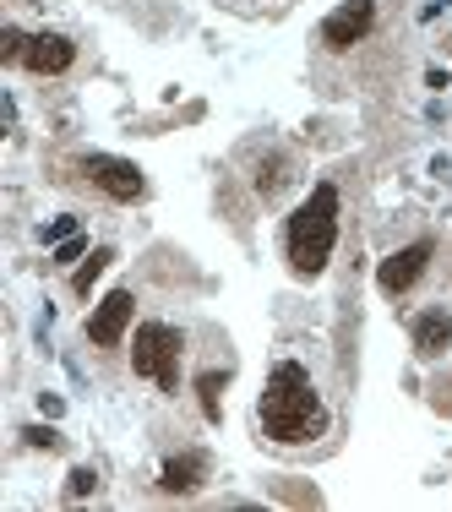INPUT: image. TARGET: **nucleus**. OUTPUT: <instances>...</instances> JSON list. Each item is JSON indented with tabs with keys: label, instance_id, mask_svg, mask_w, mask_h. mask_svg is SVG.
Returning <instances> with one entry per match:
<instances>
[{
	"label": "nucleus",
	"instance_id": "3",
	"mask_svg": "<svg viewBox=\"0 0 452 512\" xmlns=\"http://www.w3.org/2000/svg\"><path fill=\"white\" fill-rule=\"evenodd\" d=\"M180 349H186L180 327L142 322L137 338H131V371L148 376V382H158L164 393H180Z\"/></svg>",
	"mask_w": 452,
	"mask_h": 512
},
{
	"label": "nucleus",
	"instance_id": "9",
	"mask_svg": "<svg viewBox=\"0 0 452 512\" xmlns=\"http://www.w3.org/2000/svg\"><path fill=\"white\" fill-rule=\"evenodd\" d=\"M409 333H414V349H420L425 360L447 355V349H452V311H420Z\"/></svg>",
	"mask_w": 452,
	"mask_h": 512
},
{
	"label": "nucleus",
	"instance_id": "15",
	"mask_svg": "<svg viewBox=\"0 0 452 512\" xmlns=\"http://www.w3.org/2000/svg\"><path fill=\"white\" fill-rule=\"evenodd\" d=\"M284 180H289V175H284V158H273V164H267L262 175H256V186H262V197H273V191L284 186Z\"/></svg>",
	"mask_w": 452,
	"mask_h": 512
},
{
	"label": "nucleus",
	"instance_id": "11",
	"mask_svg": "<svg viewBox=\"0 0 452 512\" xmlns=\"http://www.w3.org/2000/svg\"><path fill=\"white\" fill-rule=\"evenodd\" d=\"M109 262H115V251H109V246L88 251V262L77 267V278H71V289H77V295H88V289H93V284H99V278H104V267H109Z\"/></svg>",
	"mask_w": 452,
	"mask_h": 512
},
{
	"label": "nucleus",
	"instance_id": "1",
	"mask_svg": "<svg viewBox=\"0 0 452 512\" xmlns=\"http://www.w3.org/2000/svg\"><path fill=\"white\" fill-rule=\"evenodd\" d=\"M262 431L284 447H300V442H316L327 431V409L316 398L311 376H305L300 360H278L267 371V387H262Z\"/></svg>",
	"mask_w": 452,
	"mask_h": 512
},
{
	"label": "nucleus",
	"instance_id": "17",
	"mask_svg": "<svg viewBox=\"0 0 452 512\" xmlns=\"http://www.w3.org/2000/svg\"><path fill=\"white\" fill-rule=\"evenodd\" d=\"M28 447H44V453H50V447H60V431H50V425H28Z\"/></svg>",
	"mask_w": 452,
	"mask_h": 512
},
{
	"label": "nucleus",
	"instance_id": "10",
	"mask_svg": "<svg viewBox=\"0 0 452 512\" xmlns=\"http://www.w3.org/2000/svg\"><path fill=\"white\" fill-rule=\"evenodd\" d=\"M207 480V458L202 453H180L164 463V474H158V485H164L169 496H191L197 485Z\"/></svg>",
	"mask_w": 452,
	"mask_h": 512
},
{
	"label": "nucleus",
	"instance_id": "12",
	"mask_svg": "<svg viewBox=\"0 0 452 512\" xmlns=\"http://www.w3.org/2000/svg\"><path fill=\"white\" fill-rule=\"evenodd\" d=\"M197 393H202V414H207V420H224V404H218V393H224V371H202L197 376Z\"/></svg>",
	"mask_w": 452,
	"mask_h": 512
},
{
	"label": "nucleus",
	"instance_id": "16",
	"mask_svg": "<svg viewBox=\"0 0 452 512\" xmlns=\"http://www.w3.org/2000/svg\"><path fill=\"white\" fill-rule=\"evenodd\" d=\"M82 256H88V240H82V235H71V240H60V246H55V262H60V267H66V262H82Z\"/></svg>",
	"mask_w": 452,
	"mask_h": 512
},
{
	"label": "nucleus",
	"instance_id": "8",
	"mask_svg": "<svg viewBox=\"0 0 452 512\" xmlns=\"http://www.w3.org/2000/svg\"><path fill=\"white\" fill-rule=\"evenodd\" d=\"M71 60H77V44L60 39V33H39V39L28 44V71H39V77H60Z\"/></svg>",
	"mask_w": 452,
	"mask_h": 512
},
{
	"label": "nucleus",
	"instance_id": "7",
	"mask_svg": "<svg viewBox=\"0 0 452 512\" xmlns=\"http://www.w3.org/2000/svg\"><path fill=\"white\" fill-rule=\"evenodd\" d=\"M431 256H436V246H431V240H414V246L393 251L382 267H376V284H382L387 295H403V289H409L414 278L425 273V262H431Z\"/></svg>",
	"mask_w": 452,
	"mask_h": 512
},
{
	"label": "nucleus",
	"instance_id": "13",
	"mask_svg": "<svg viewBox=\"0 0 452 512\" xmlns=\"http://www.w3.org/2000/svg\"><path fill=\"white\" fill-rule=\"evenodd\" d=\"M28 33H22V28H6V33H0V60H28Z\"/></svg>",
	"mask_w": 452,
	"mask_h": 512
},
{
	"label": "nucleus",
	"instance_id": "2",
	"mask_svg": "<svg viewBox=\"0 0 452 512\" xmlns=\"http://www.w3.org/2000/svg\"><path fill=\"white\" fill-rule=\"evenodd\" d=\"M284 246H289V267L295 278H316L327 262H333V246H338V186H316L311 197L295 207L284 229Z\"/></svg>",
	"mask_w": 452,
	"mask_h": 512
},
{
	"label": "nucleus",
	"instance_id": "5",
	"mask_svg": "<svg viewBox=\"0 0 452 512\" xmlns=\"http://www.w3.org/2000/svg\"><path fill=\"white\" fill-rule=\"evenodd\" d=\"M371 28H376V0H344V6H338L333 17L322 22V44H327L333 55H344V50H354V44H360Z\"/></svg>",
	"mask_w": 452,
	"mask_h": 512
},
{
	"label": "nucleus",
	"instance_id": "14",
	"mask_svg": "<svg viewBox=\"0 0 452 512\" xmlns=\"http://www.w3.org/2000/svg\"><path fill=\"white\" fill-rule=\"evenodd\" d=\"M93 491H99V474H93V469H71V480H66L71 502H82V496H93Z\"/></svg>",
	"mask_w": 452,
	"mask_h": 512
},
{
	"label": "nucleus",
	"instance_id": "18",
	"mask_svg": "<svg viewBox=\"0 0 452 512\" xmlns=\"http://www.w3.org/2000/svg\"><path fill=\"white\" fill-rule=\"evenodd\" d=\"M71 235H77V218H55V224H44V240H71Z\"/></svg>",
	"mask_w": 452,
	"mask_h": 512
},
{
	"label": "nucleus",
	"instance_id": "4",
	"mask_svg": "<svg viewBox=\"0 0 452 512\" xmlns=\"http://www.w3.org/2000/svg\"><path fill=\"white\" fill-rule=\"evenodd\" d=\"M88 180L104 191V197H115V202H137L142 191H148V180H142V169L131 164V158H109V153H93L88 164Z\"/></svg>",
	"mask_w": 452,
	"mask_h": 512
},
{
	"label": "nucleus",
	"instance_id": "6",
	"mask_svg": "<svg viewBox=\"0 0 452 512\" xmlns=\"http://www.w3.org/2000/svg\"><path fill=\"white\" fill-rule=\"evenodd\" d=\"M131 311H137L131 289H115V295H104L99 311L88 316V338H93L99 349H115L120 338H126V327H131Z\"/></svg>",
	"mask_w": 452,
	"mask_h": 512
}]
</instances>
